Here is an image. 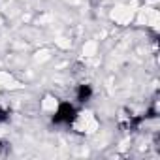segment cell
<instances>
[{"instance_id": "cell-4", "label": "cell", "mask_w": 160, "mask_h": 160, "mask_svg": "<svg viewBox=\"0 0 160 160\" xmlns=\"http://www.w3.org/2000/svg\"><path fill=\"white\" fill-rule=\"evenodd\" d=\"M8 121H10V111L4 109V108H0V124H4Z\"/></svg>"}, {"instance_id": "cell-2", "label": "cell", "mask_w": 160, "mask_h": 160, "mask_svg": "<svg viewBox=\"0 0 160 160\" xmlns=\"http://www.w3.org/2000/svg\"><path fill=\"white\" fill-rule=\"evenodd\" d=\"M92 94H94V91H92V87L89 83H81V85H77V89H75V100L81 102V104L89 102L92 98Z\"/></svg>"}, {"instance_id": "cell-3", "label": "cell", "mask_w": 160, "mask_h": 160, "mask_svg": "<svg viewBox=\"0 0 160 160\" xmlns=\"http://www.w3.org/2000/svg\"><path fill=\"white\" fill-rule=\"evenodd\" d=\"M12 154V143L8 139H0V160H4Z\"/></svg>"}, {"instance_id": "cell-1", "label": "cell", "mask_w": 160, "mask_h": 160, "mask_svg": "<svg viewBox=\"0 0 160 160\" xmlns=\"http://www.w3.org/2000/svg\"><path fill=\"white\" fill-rule=\"evenodd\" d=\"M77 119V108L70 102H58L53 117H51V122L53 124H64V126H70L73 121Z\"/></svg>"}]
</instances>
